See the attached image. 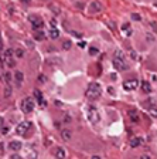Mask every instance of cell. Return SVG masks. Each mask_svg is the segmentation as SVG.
Returning <instances> with one entry per match:
<instances>
[{
  "instance_id": "obj_1",
  "label": "cell",
  "mask_w": 157,
  "mask_h": 159,
  "mask_svg": "<svg viewBox=\"0 0 157 159\" xmlns=\"http://www.w3.org/2000/svg\"><path fill=\"white\" fill-rule=\"evenodd\" d=\"M102 94V87H101V84H98V82H91L87 88V97L89 100H98L99 97Z\"/></svg>"
},
{
  "instance_id": "obj_2",
  "label": "cell",
  "mask_w": 157,
  "mask_h": 159,
  "mask_svg": "<svg viewBox=\"0 0 157 159\" xmlns=\"http://www.w3.org/2000/svg\"><path fill=\"white\" fill-rule=\"evenodd\" d=\"M88 121L95 125V124H99V121H101V115H99V111L95 108L94 105H91L89 108H88Z\"/></svg>"
},
{
  "instance_id": "obj_3",
  "label": "cell",
  "mask_w": 157,
  "mask_h": 159,
  "mask_svg": "<svg viewBox=\"0 0 157 159\" xmlns=\"http://www.w3.org/2000/svg\"><path fill=\"white\" fill-rule=\"evenodd\" d=\"M30 128H31V122H28V121H26V122H20L16 128V132L18 135H27V132L30 131Z\"/></svg>"
},
{
  "instance_id": "obj_4",
  "label": "cell",
  "mask_w": 157,
  "mask_h": 159,
  "mask_svg": "<svg viewBox=\"0 0 157 159\" xmlns=\"http://www.w3.org/2000/svg\"><path fill=\"white\" fill-rule=\"evenodd\" d=\"M139 80L136 78H130V80H126L125 82H123V88H125L126 91H134L136 88L139 87Z\"/></svg>"
},
{
  "instance_id": "obj_5",
  "label": "cell",
  "mask_w": 157,
  "mask_h": 159,
  "mask_svg": "<svg viewBox=\"0 0 157 159\" xmlns=\"http://www.w3.org/2000/svg\"><path fill=\"white\" fill-rule=\"evenodd\" d=\"M113 67H115L118 71H125V70H127L126 61L122 60V58H118V57H113Z\"/></svg>"
},
{
  "instance_id": "obj_6",
  "label": "cell",
  "mask_w": 157,
  "mask_h": 159,
  "mask_svg": "<svg viewBox=\"0 0 157 159\" xmlns=\"http://www.w3.org/2000/svg\"><path fill=\"white\" fill-rule=\"evenodd\" d=\"M33 110H34V102H33L30 98H26L23 102H21V111L24 114H30Z\"/></svg>"
},
{
  "instance_id": "obj_7",
  "label": "cell",
  "mask_w": 157,
  "mask_h": 159,
  "mask_svg": "<svg viewBox=\"0 0 157 159\" xmlns=\"http://www.w3.org/2000/svg\"><path fill=\"white\" fill-rule=\"evenodd\" d=\"M30 20L33 21V29H34V30H41V29L44 27V23L40 20L38 17L31 16V17H30Z\"/></svg>"
},
{
  "instance_id": "obj_8",
  "label": "cell",
  "mask_w": 157,
  "mask_h": 159,
  "mask_svg": "<svg viewBox=\"0 0 157 159\" xmlns=\"http://www.w3.org/2000/svg\"><path fill=\"white\" fill-rule=\"evenodd\" d=\"M89 11L91 13H99V11H102V4L99 3V1H92L91 4H89Z\"/></svg>"
},
{
  "instance_id": "obj_9",
  "label": "cell",
  "mask_w": 157,
  "mask_h": 159,
  "mask_svg": "<svg viewBox=\"0 0 157 159\" xmlns=\"http://www.w3.org/2000/svg\"><path fill=\"white\" fill-rule=\"evenodd\" d=\"M9 148L11 149V151H20L21 148H23V143L20 142V141H11V142L9 143Z\"/></svg>"
},
{
  "instance_id": "obj_10",
  "label": "cell",
  "mask_w": 157,
  "mask_h": 159,
  "mask_svg": "<svg viewBox=\"0 0 157 159\" xmlns=\"http://www.w3.org/2000/svg\"><path fill=\"white\" fill-rule=\"evenodd\" d=\"M127 117H129V119L133 122V124H137L139 121H140V117H139V114L136 111H133V110H130L129 111V114H127Z\"/></svg>"
},
{
  "instance_id": "obj_11",
  "label": "cell",
  "mask_w": 157,
  "mask_h": 159,
  "mask_svg": "<svg viewBox=\"0 0 157 159\" xmlns=\"http://www.w3.org/2000/svg\"><path fill=\"white\" fill-rule=\"evenodd\" d=\"M34 97H36L37 102L40 104V107H45V101L43 100V94L40 92L38 90H36V91H34Z\"/></svg>"
},
{
  "instance_id": "obj_12",
  "label": "cell",
  "mask_w": 157,
  "mask_h": 159,
  "mask_svg": "<svg viewBox=\"0 0 157 159\" xmlns=\"http://www.w3.org/2000/svg\"><path fill=\"white\" fill-rule=\"evenodd\" d=\"M14 80H16V84L20 87V85H21V82L24 81V74L21 71H16V72H14Z\"/></svg>"
},
{
  "instance_id": "obj_13",
  "label": "cell",
  "mask_w": 157,
  "mask_h": 159,
  "mask_svg": "<svg viewBox=\"0 0 157 159\" xmlns=\"http://www.w3.org/2000/svg\"><path fill=\"white\" fill-rule=\"evenodd\" d=\"M141 143H143V141H141V138H139V136H134V138L130 139V146L132 148H139Z\"/></svg>"
},
{
  "instance_id": "obj_14",
  "label": "cell",
  "mask_w": 157,
  "mask_h": 159,
  "mask_svg": "<svg viewBox=\"0 0 157 159\" xmlns=\"http://www.w3.org/2000/svg\"><path fill=\"white\" fill-rule=\"evenodd\" d=\"M34 39L37 40V41H43V40L45 39V33L41 32V30H36V33H34Z\"/></svg>"
},
{
  "instance_id": "obj_15",
  "label": "cell",
  "mask_w": 157,
  "mask_h": 159,
  "mask_svg": "<svg viewBox=\"0 0 157 159\" xmlns=\"http://www.w3.org/2000/svg\"><path fill=\"white\" fill-rule=\"evenodd\" d=\"M65 156H67V153H65V151H64L63 148H58L55 151V158L57 159H65Z\"/></svg>"
},
{
  "instance_id": "obj_16",
  "label": "cell",
  "mask_w": 157,
  "mask_h": 159,
  "mask_svg": "<svg viewBox=\"0 0 157 159\" xmlns=\"http://www.w3.org/2000/svg\"><path fill=\"white\" fill-rule=\"evenodd\" d=\"M61 138H63V141H70L71 139V131L70 129H63V131H61Z\"/></svg>"
},
{
  "instance_id": "obj_17",
  "label": "cell",
  "mask_w": 157,
  "mask_h": 159,
  "mask_svg": "<svg viewBox=\"0 0 157 159\" xmlns=\"http://www.w3.org/2000/svg\"><path fill=\"white\" fill-rule=\"evenodd\" d=\"M50 37H51L53 40L58 39V37H60V30H58V29H55V27H53V29L50 30Z\"/></svg>"
},
{
  "instance_id": "obj_18",
  "label": "cell",
  "mask_w": 157,
  "mask_h": 159,
  "mask_svg": "<svg viewBox=\"0 0 157 159\" xmlns=\"http://www.w3.org/2000/svg\"><path fill=\"white\" fill-rule=\"evenodd\" d=\"M141 90H143L144 92H150L151 87H150V84L147 82V81H143V82H141Z\"/></svg>"
},
{
  "instance_id": "obj_19",
  "label": "cell",
  "mask_w": 157,
  "mask_h": 159,
  "mask_svg": "<svg viewBox=\"0 0 157 159\" xmlns=\"http://www.w3.org/2000/svg\"><path fill=\"white\" fill-rule=\"evenodd\" d=\"M3 78H4V81L7 82V84H10L11 81H13V75H11V72H4V75H3Z\"/></svg>"
},
{
  "instance_id": "obj_20",
  "label": "cell",
  "mask_w": 157,
  "mask_h": 159,
  "mask_svg": "<svg viewBox=\"0 0 157 159\" xmlns=\"http://www.w3.org/2000/svg\"><path fill=\"white\" fill-rule=\"evenodd\" d=\"M14 56H16L17 58H23L24 57V50L23 48H16V50H14Z\"/></svg>"
},
{
  "instance_id": "obj_21",
  "label": "cell",
  "mask_w": 157,
  "mask_h": 159,
  "mask_svg": "<svg viewBox=\"0 0 157 159\" xmlns=\"http://www.w3.org/2000/svg\"><path fill=\"white\" fill-rule=\"evenodd\" d=\"M149 112L151 117H154V118H157V107H150L149 108Z\"/></svg>"
},
{
  "instance_id": "obj_22",
  "label": "cell",
  "mask_w": 157,
  "mask_h": 159,
  "mask_svg": "<svg viewBox=\"0 0 157 159\" xmlns=\"http://www.w3.org/2000/svg\"><path fill=\"white\" fill-rule=\"evenodd\" d=\"M71 46H72V44H71V41H68V40L63 43V48H64V50H70Z\"/></svg>"
},
{
  "instance_id": "obj_23",
  "label": "cell",
  "mask_w": 157,
  "mask_h": 159,
  "mask_svg": "<svg viewBox=\"0 0 157 159\" xmlns=\"http://www.w3.org/2000/svg\"><path fill=\"white\" fill-rule=\"evenodd\" d=\"M4 56H6V57H13V56H14V51H13L11 48H7V50L4 51Z\"/></svg>"
},
{
  "instance_id": "obj_24",
  "label": "cell",
  "mask_w": 157,
  "mask_h": 159,
  "mask_svg": "<svg viewBox=\"0 0 157 159\" xmlns=\"http://www.w3.org/2000/svg\"><path fill=\"white\" fill-rule=\"evenodd\" d=\"M4 95H6V97H10V95H11V90H10V87H7L6 90H4Z\"/></svg>"
},
{
  "instance_id": "obj_25",
  "label": "cell",
  "mask_w": 157,
  "mask_h": 159,
  "mask_svg": "<svg viewBox=\"0 0 157 159\" xmlns=\"http://www.w3.org/2000/svg\"><path fill=\"white\" fill-rule=\"evenodd\" d=\"M132 19H133V20H137V21H139V20H141L140 14H136V13H133V14H132Z\"/></svg>"
},
{
  "instance_id": "obj_26",
  "label": "cell",
  "mask_w": 157,
  "mask_h": 159,
  "mask_svg": "<svg viewBox=\"0 0 157 159\" xmlns=\"http://www.w3.org/2000/svg\"><path fill=\"white\" fill-rule=\"evenodd\" d=\"M129 29H130V24H129V23H125L123 26H122V30H123V32L129 30Z\"/></svg>"
},
{
  "instance_id": "obj_27",
  "label": "cell",
  "mask_w": 157,
  "mask_h": 159,
  "mask_svg": "<svg viewBox=\"0 0 157 159\" xmlns=\"http://www.w3.org/2000/svg\"><path fill=\"white\" fill-rule=\"evenodd\" d=\"M45 77H44V75H40L38 77V81H40V84H44V82H45Z\"/></svg>"
},
{
  "instance_id": "obj_28",
  "label": "cell",
  "mask_w": 157,
  "mask_h": 159,
  "mask_svg": "<svg viewBox=\"0 0 157 159\" xmlns=\"http://www.w3.org/2000/svg\"><path fill=\"white\" fill-rule=\"evenodd\" d=\"M150 26H151V29H153V30L157 33V24H156V21H151V23H150Z\"/></svg>"
},
{
  "instance_id": "obj_29",
  "label": "cell",
  "mask_w": 157,
  "mask_h": 159,
  "mask_svg": "<svg viewBox=\"0 0 157 159\" xmlns=\"http://www.w3.org/2000/svg\"><path fill=\"white\" fill-rule=\"evenodd\" d=\"M89 54H98V48H89Z\"/></svg>"
},
{
  "instance_id": "obj_30",
  "label": "cell",
  "mask_w": 157,
  "mask_h": 159,
  "mask_svg": "<svg viewBox=\"0 0 157 159\" xmlns=\"http://www.w3.org/2000/svg\"><path fill=\"white\" fill-rule=\"evenodd\" d=\"M126 36H127V37H130V36H132V34H133V32H132V29H129V30H126Z\"/></svg>"
},
{
  "instance_id": "obj_31",
  "label": "cell",
  "mask_w": 157,
  "mask_h": 159,
  "mask_svg": "<svg viewBox=\"0 0 157 159\" xmlns=\"http://www.w3.org/2000/svg\"><path fill=\"white\" fill-rule=\"evenodd\" d=\"M78 46H79V48H85V47H87V43H85V41H82V43H79Z\"/></svg>"
},
{
  "instance_id": "obj_32",
  "label": "cell",
  "mask_w": 157,
  "mask_h": 159,
  "mask_svg": "<svg viewBox=\"0 0 157 159\" xmlns=\"http://www.w3.org/2000/svg\"><path fill=\"white\" fill-rule=\"evenodd\" d=\"M72 34H74L75 37H78V39H79V37H82V34H79L78 32H72Z\"/></svg>"
},
{
  "instance_id": "obj_33",
  "label": "cell",
  "mask_w": 157,
  "mask_h": 159,
  "mask_svg": "<svg viewBox=\"0 0 157 159\" xmlns=\"http://www.w3.org/2000/svg\"><path fill=\"white\" fill-rule=\"evenodd\" d=\"M10 159H21V158H20L18 155H11V156H10Z\"/></svg>"
},
{
  "instance_id": "obj_34",
  "label": "cell",
  "mask_w": 157,
  "mask_h": 159,
  "mask_svg": "<svg viewBox=\"0 0 157 159\" xmlns=\"http://www.w3.org/2000/svg\"><path fill=\"white\" fill-rule=\"evenodd\" d=\"M108 91H109V94H110V95H113V88H112V87L108 88Z\"/></svg>"
},
{
  "instance_id": "obj_35",
  "label": "cell",
  "mask_w": 157,
  "mask_h": 159,
  "mask_svg": "<svg viewBox=\"0 0 157 159\" xmlns=\"http://www.w3.org/2000/svg\"><path fill=\"white\" fill-rule=\"evenodd\" d=\"M130 56H132V58H133V60H136V58H137V57H136V53H133V51L130 53Z\"/></svg>"
},
{
  "instance_id": "obj_36",
  "label": "cell",
  "mask_w": 157,
  "mask_h": 159,
  "mask_svg": "<svg viewBox=\"0 0 157 159\" xmlns=\"http://www.w3.org/2000/svg\"><path fill=\"white\" fill-rule=\"evenodd\" d=\"M3 48V40H1V34H0V50Z\"/></svg>"
},
{
  "instance_id": "obj_37",
  "label": "cell",
  "mask_w": 157,
  "mask_h": 159,
  "mask_svg": "<svg viewBox=\"0 0 157 159\" xmlns=\"http://www.w3.org/2000/svg\"><path fill=\"white\" fill-rule=\"evenodd\" d=\"M140 159H150V156H147V155H143V156H140Z\"/></svg>"
},
{
  "instance_id": "obj_38",
  "label": "cell",
  "mask_w": 157,
  "mask_h": 159,
  "mask_svg": "<svg viewBox=\"0 0 157 159\" xmlns=\"http://www.w3.org/2000/svg\"><path fill=\"white\" fill-rule=\"evenodd\" d=\"M27 44H28V47H30V48H33V43H31V41H27Z\"/></svg>"
},
{
  "instance_id": "obj_39",
  "label": "cell",
  "mask_w": 157,
  "mask_h": 159,
  "mask_svg": "<svg viewBox=\"0 0 157 159\" xmlns=\"http://www.w3.org/2000/svg\"><path fill=\"white\" fill-rule=\"evenodd\" d=\"M91 159H101V158H99V156H92Z\"/></svg>"
},
{
  "instance_id": "obj_40",
  "label": "cell",
  "mask_w": 157,
  "mask_h": 159,
  "mask_svg": "<svg viewBox=\"0 0 157 159\" xmlns=\"http://www.w3.org/2000/svg\"><path fill=\"white\" fill-rule=\"evenodd\" d=\"M0 81H1V74H0Z\"/></svg>"
}]
</instances>
